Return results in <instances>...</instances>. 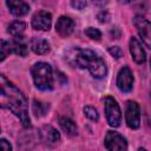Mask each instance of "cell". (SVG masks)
Segmentation results:
<instances>
[{
  "instance_id": "23",
  "label": "cell",
  "mask_w": 151,
  "mask_h": 151,
  "mask_svg": "<svg viewBox=\"0 0 151 151\" xmlns=\"http://www.w3.org/2000/svg\"><path fill=\"white\" fill-rule=\"evenodd\" d=\"M71 5L73 8L81 11L87 6V0H71Z\"/></svg>"
},
{
  "instance_id": "12",
  "label": "cell",
  "mask_w": 151,
  "mask_h": 151,
  "mask_svg": "<svg viewBox=\"0 0 151 151\" xmlns=\"http://www.w3.org/2000/svg\"><path fill=\"white\" fill-rule=\"evenodd\" d=\"M129 45H130V53L132 55V59L137 64H144L146 60V55H145V51H144L140 41L137 38L132 37L130 39Z\"/></svg>"
},
{
  "instance_id": "13",
  "label": "cell",
  "mask_w": 151,
  "mask_h": 151,
  "mask_svg": "<svg viewBox=\"0 0 151 151\" xmlns=\"http://www.w3.org/2000/svg\"><path fill=\"white\" fill-rule=\"evenodd\" d=\"M9 12L15 17H24L28 13L29 6L25 0H6Z\"/></svg>"
},
{
  "instance_id": "28",
  "label": "cell",
  "mask_w": 151,
  "mask_h": 151,
  "mask_svg": "<svg viewBox=\"0 0 151 151\" xmlns=\"http://www.w3.org/2000/svg\"><path fill=\"white\" fill-rule=\"evenodd\" d=\"M150 66H151V59H150Z\"/></svg>"
},
{
  "instance_id": "20",
  "label": "cell",
  "mask_w": 151,
  "mask_h": 151,
  "mask_svg": "<svg viewBox=\"0 0 151 151\" xmlns=\"http://www.w3.org/2000/svg\"><path fill=\"white\" fill-rule=\"evenodd\" d=\"M0 51H1V54H0L1 58H0V60L4 61L5 58H6L9 53H12V52H11V42H9V41H6V40H1Z\"/></svg>"
},
{
  "instance_id": "2",
  "label": "cell",
  "mask_w": 151,
  "mask_h": 151,
  "mask_svg": "<svg viewBox=\"0 0 151 151\" xmlns=\"http://www.w3.org/2000/svg\"><path fill=\"white\" fill-rule=\"evenodd\" d=\"M65 59L73 67L87 70L96 79L106 77L107 67L104 59L92 50L73 47L65 53Z\"/></svg>"
},
{
  "instance_id": "8",
  "label": "cell",
  "mask_w": 151,
  "mask_h": 151,
  "mask_svg": "<svg viewBox=\"0 0 151 151\" xmlns=\"http://www.w3.org/2000/svg\"><path fill=\"white\" fill-rule=\"evenodd\" d=\"M117 87L122 92H130L133 87V73L127 66H123L117 76Z\"/></svg>"
},
{
  "instance_id": "5",
  "label": "cell",
  "mask_w": 151,
  "mask_h": 151,
  "mask_svg": "<svg viewBox=\"0 0 151 151\" xmlns=\"http://www.w3.org/2000/svg\"><path fill=\"white\" fill-rule=\"evenodd\" d=\"M133 25L144 45L151 50V22L143 15H136L133 18Z\"/></svg>"
},
{
  "instance_id": "1",
  "label": "cell",
  "mask_w": 151,
  "mask_h": 151,
  "mask_svg": "<svg viewBox=\"0 0 151 151\" xmlns=\"http://www.w3.org/2000/svg\"><path fill=\"white\" fill-rule=\"evenodd\" d=\"M0 88L1 106L8 109L20 119L25 127H28L31 125V120L28 117V103L25 94L2 74L0 76Z\"/></svg>"
},
{
  "instance_id": "3",
  "label": "cell",
  "mask_w": 151,
  "mask_h": 151,
  "mask_svg": "<svg viewBox=\"0 0 151 151\" xmlns=\"http://www.w3.org/2000/svg\"><path fill=\"white\" fill-rule=\"evenodd\" d=\"M31 74L34 81V85L41 91H50L53 88L54 80L52 67L44 61H39L34 64L31 68Z\"/></svg>"
},
{
  "instance_id": "6",
  "label": "cell",
  "mask_w": 151,
  "mask_h": 151,
  "mask_svg": "<svg viewBox=\"0 0 151 151\" xmlns=\"http://www.w3.org/2000/svg\"><path fill=\"white\" fill-rule=\"evenodd\" d=\"M105 147L110 151H123L127 150V142L126 139L116 131H107L104 140Z\"/></svg>"
},
{
  "instance_id": "10",
  "label": "cell",
  "mask_w": 151,
  "mask_h": 151,
  "mask_svg": "<svg viewBox=\"0 0 151 151\" xmlns=\"http://www.w3.org/2000/svg\"><path fill=\"white\" fill-rule=\"evenodd\" d=\"M52 25V15L46 11H39L32 17V27L38 31H48Z\"/></svg>"
},
{
  "instance_id": "7",
  "label": "cell",
  "mask_w": 151,
  "mask_h": 151,
  "mask_svg": "<svg viewBox=\"0 0 151 151\" xmlns=\"http://www.w3.org/2000/svg\"><path fill=\"white\" fill-rule=\"evenodd\" d=\"M125 120L130 129H138L140 125V109L139 105L133 100H129L126 103Z\"/></svg>"
},
{
  "instance_id": "21",
  "label": "cell",
  "mask_w": 151,
  "mask_h": 151,
  "mask_svg": "<svg viewBox=\"0 0 151 151\" xmlns=\"http://www.w3.org/2000/svg\"><path fill=\"white\" fill-rule=\"evenodd\" d=\"M85 34L92 40H100V38H101V32L94 27H87L85 29Z\"/></svg>"
},
{
  "instance_id": "16",
  "label": "cell",
  "mask_w": 151,
  "mask_h": 151,
  "mask_svg": "<svg viewBox=\"0 0 151 151\" xmlns=\"http://www.w3.org/2000/svg\"><path fill=\"white\" fill-rule=\"evenodd\" d=\"M25 28H26V25L25 22L22 21H13L9 26H8V33L13 37L14 40H24L25 35Z\"/></svg>"
},
{
  "instance_id": "22",
  "label": "cell",
  "mask_w": 151,
  "mask_h": 151,
  "mask_svg": "<svg viewBox=\"0 0 151 151\" xmlns=\"http://www.w3.org/2000/svg\"><path fill=\"white\" fill-rule=\"evenodd\" d=\"M109 53L113 58H116V59H119V58L123 57V50L119 46H112V47H110L109 48Z\"/></svg>"
},
{
  "instance_id": "14",
  "label": "cell",
  "mask_w": 151,
  "mask_h": 151,
  "mask_svg": "<svg viewBox=\"0 0 151 151\" xmlns=\"http://www.w3.org/2000/svg\"><path fill=\"white\" fill-rule=\"evenodd\" d=\"M31 48L35 54H46L50 52V42L46 39L33 37L31 39Z\"/></svg>"
},
{
  "instance_id": "27",
  "label": "cell",
  "mask_w": 151,
  "mask_h": 151,
  "mask_svg": "<svg viewBox=\"0 0 151 151\" xmlns=\"http://www.w3.org/2000/svg\"><path fill=\"white\" fill-rule=\"evenodd\" d=\"M133 0H119V2H122V4H130V2H132Z\"/></svg>"
},
{
  "instance_id": "11",
  "label": "cell",
  "mask_w": 151,
  "mask_h": 151,
  "mask_svg": "<svg viewBox=\"0 0 151 151\" xmlns=\"http://www.w3.org/2000/svg\"><path fill=\"white\" fill-rule=\"evenodd\" d=\"M74 29V21L70 18V17H66V15H61L58 20H57V24H55V31L57 33L63 37V38H66L68 35L72 34Z\"/></svg>"
},
{
  "instance_id": "17",
  "label": "cell",
  "mask_w": 151,
  "mask_h": 151,
  "mask_svg": "<svg viewBox=\"0 0 151 151\" xmlns=\"http://www.w3.org/2000/svg\"><path fill=\"white\" fill-rule=\"evenodd\" d=\"M48 109H50V105H48V104L42 103V101H40V100H37V99L33 100L32 111H33V113H34L35 117H38V118H39V117H44V116L47 113Z\"/></svg>"
},
{
  "instance_id": "9",
  "label": "cell",
  "mask_w": 151,
  "mask_h": 151,
  "mask_svg": "<svg viewBox=\"0 0 151 151\" xmlns=\"http://www.w3.org/2000/svg\"><path fill=\"white\" fill-rule=\"evenodd\" d=\"M38 134H39L40 140L45 145H47L50 147L55 146L59 143V140H60V133L53 126H51V125H44V126H41L39 129Z\"/></svg>"
},
{
  "instance_id": "4",
  "label": "cell",
  "mask_w": 151,
  "mask_h": 151,
  "mask_svg": "<svg viewBox=\"0 0 151 151\" xmlns=\"http://www.w3.org/2000/svg\"><path fill=\"white\" fill-rule=\"evenodd\" d=\"M104 104H105V116L109 125L113 127H118L122 120V111L118 103L113 97L109 96L104 99Z\"/></svg>"
},
{
  "instance_id": "18",
  "label": "cell",
  "mask_w": 151,
  "mask_h": 151,
  "mask_svg": "<svg viewBox=\"0 0 151 151\" xmlns=\"http://www.w3.org/2000/svg\"><path fill=\"white\" fill-rule=\"evenodd\" d=\"M11 52L15 53L20 57H25L27 55V46L26 44L22 42V40H13L11 41Z\"/></svg>"
},
{
  "instance_id": "15",
  "label": "cell",
  "mask_w": 151,
  "mask_h": 151,
  "mask_svg": "<svg viewBox=\"0 0 151 151\" xmlns=\"http://www.w3.org/2000/svg\"><path fill=\"white\" fill-rule=\"evenodd\" d=\"M59 125L61 127V130L70 137H74L78 134V127L76 125V123L68 118V117H60L59 118Z\"/></svg>"
},
{
  "instance_id": "24",
  "label": "cell",
  "mask_w": 151,
  "mask_h": 151,
  "mask_svg": "<svg viewBox=\"0 0 151 151\" xmlns=\"http://www.w3.org/2000/svg\"><path fill=\"white\" fill-rule=\"evenodd\" d=\"M0 147H1V150H4V151H11V150H12L11 144H9L5 138H1V139H0Z\"/></svg>"
},
{
  "instance_id": "25",
  "label": "cell",
  "mask_w": 151,
  "mask_h": 151,
  "mask_svg": "<svg viewBox=\"0 0 151 151\" xmlns=\"http://www.w3.org/2000/svg\"><path fill=\"white\" fill-rule=\"evenodd\" d=\"M109 19H110V14H109L106 11H103V12H100V13L98 14V20H99L100 22H107Z\"/></svg>"
},
{
  "instance_id": "19",
  "label": "cell",
  "mask_w": 151,
  "mask_h": 151,
  "mask_svg": "<svg viewBox=\"0 0 151 151\" xmlns=\"http://www.w3.org/2000/svg\"><path fill=\"white\" fill-rule=\"evenodd\" d=\"M84 114H85L90 120H93V122H97V120L99 119L98 111H97L93 106H85V107H84Z\"/></svg>"
},
{
  "instance_id": "26",
  "label": "cell",
  "mask_w": 151,
  "mask_h": 151,
  "mask_svg": "<svg viewBox=\"0 0 151 151\" xmlns=\"http://www.w3.org/2000/svg\"><path fill=\"white\" fill-rule=\"evenodd\" d=\"M94 5H97V6H99V7H103V6H105L107 2H109V0H91Z\"/></svg>"
}]
</instances>
